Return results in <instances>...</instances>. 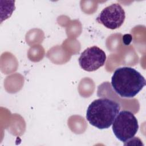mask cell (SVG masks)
I'll return each mask as SVG.
<instances>
[{
  "mask_svg": "<svg viewBox=\"0 0 146 146\" xmlns=\"http://www.w3.org/2000/svg\"><path fill=\"white\" fill-rule=\"evenodd\" d=\"M120 109V104L112 100L96 99L88 107L86 119L94 127L100 129H107L112 124Z\"/></svg>",
  "mask_w": 146,
  "mask_h": 146,
  "instance_id": "2",
  "label": "cell"
},
{
  "mask_svg": "<svg viewBox=\"0 0 146 146\" xmlns=\"http://www.w3.org/2000/svg\"><path fill=\"white\" fill-rule=\"evenodd\" d=\"M106 60V55L103 50L94 46L87 48L79 58L80 67L86 71H94L102 67Z\"/></svg>",
  "mask_w": 146,
  "mask_h": 146,
  "instance_id": "5",
  "label": "cell"
},
{
  "mask_svg": "<svg viewBox=\"0 0 146 146\" xmlns=\"http://www.w3.org/2000/svg\"><path fill=\"white\" fill-rule=\"evenodd\" d=\"M139 129L138 121L133 113L121 111L112 123V131L117 139L126 142L133 138Z\"/></svg>",
  "mask_w": 146,
  "mask_h": 146,
  "instance_id": "3",
  "label": "cell"
},
{
  "mask_svg": "<svg viewBox=\"0 0 146 146\" xmlns=\"http://www.w3.org/2000/svg\"><path fill=\"white\" fill-rule=\"evenodd\" d=\"M132 40V36L130 34H125L123 36V43L127 45L129 44Z\"/></svg>",
  "mask_w": 146,
  "mask_h": 146,
  "instance_id": "6",
  "label": "cell"
},
{
  "mask_svg": "<svg viewBox=\"0 0 146 146\" xmlns=\"http://www.w3.org/2000/svg\"><path fill=\"white\" fill-rule=\"evenodd\" d=\"M124 10L119 3H113L105 7L96 17V21L111 30L120 27L124 22Z\"/></svg>",
  "mask_w": 146,
  "mask_h": 146,
  "instance_id": "4",
  "label": "cell"
},
{
  "mask_svg": "<svg viewBox=\"0 0 146 146\" xmlns=\"http://www.w3.org/2000/svg\"><path fill=\"white\" fill-rule=\"evenodd\" d=\"M111 85L121 97L133 98L145 86V79L135 68L122 67L114 71L111 78Z\"/></svg>",
  "mask_w": 146,
  "mask_h": 146,
  "instance_id": "1",
  "label": "cell"
}]
</instances>
